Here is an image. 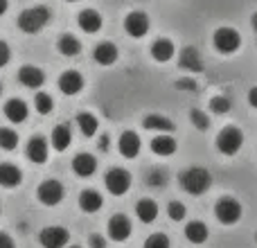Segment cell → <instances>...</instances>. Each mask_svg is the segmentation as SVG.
I'll return each mask as SVG.
<instances>
[{"label": "cell", "instance_id": "6da1fadb", "mask_svg": "<svg viewBox=\"0 0 257 248\" xmlns=\"http://www.w3.org/2000/svg\"><path fill=\"white\" fill-rule=\"evenodd\" d=\"M210 185H212V176L203 167H190L181 174V187L192 196L205 194L210 190Z\"/></svg>", "mask_w": 257, "mask_h": 248}, {"label": "cell", "instance_id": "7a4b0ae2", "mask_svg": "<svg viewBox=\"0 0 257 248\" xmlns=\"http://www.w3.org/2000/svg\"><path fill=\"white\" fill-rule=\"evenodd\" d=\"M50 18H52L50 9L43 7V5H36V7L21 12V16H18V30L25 32V34H39L50 23Z\"/></svg>", "mask_w": 257, "mask_h": 248}, {"label": "cell", "instance_id": "3957f363", "mask_svg": "<svg viewBox=\"0 0 257 248\" xmlns=\"http://www.w3.org/2000/svg\"><path fill=\"white\" fill-rule=\"evenodd\" d=\"M214 214L223 226H232L241 219V203L232 196H221V199L214 203Z\"/></svg>", "mask_w": 257, "mask_h": 248}, {"label": "cell", "instance_id": "277c9868", "mask_svg": "<svg viewBox=\"0 0 257 248\" xmlns=\"http://www.w3.org/2000/svg\"><path fill=\"white\" fill-rule=\"evenodd\" d=\"M241 142H244V136H241L239 129L226 127V129H221L217 136V149L221 151L223 156H235L237 151L241 149Z\"/></svg>", "mask_w": 257, "mask_h": 248}, {"label": "cell", "instance_id": "5b68a950", "mask_svg": "<svg viewBox=\"0 0 257 248\" xmlns=\"http://www.w3.org/2000/svg\"><path fill=\"white\" fill-rule=\"evenodd\" d=\"M212 43L221 54H232V52H237V48L241 45V36H239V32L232 30V27H219V30L214 32Z\"/></svg>", "mask_w": 257, "mask_h": 248}, {"label": "cell", "instance_id": "8992f818", "mask_svg": "<svg viewBox=\"0 0 257 248\" xmlns=\"http://www.w3.org/2000/svg\"><path fill=\"white\" fill-rule=\"evenodd\" d=\"M104 183H106V190L111 192L113 196H122V194H126L128 187H131V174L122 167H113L106 172Z\"/></svg>", "mask_w": 257, "mask_h": 248}, {"label": "cell", "instance_id": "52a82bcc", "mask_svg": "<svg viewBox=\"0 0 257 248\" xmlns=\"http://www.w3.org/2000/svg\"><path fill=\"white\" fill-rule=\"evenodd\" d=\"M70 232L63 226H48L39 232V244L43 248H66Z\"/></svg>", "mask_w": 257, "mask_h": 248}, {"label": "cell", "instance_id": "ba28073f", "mask_svg": "<svg viewBox=\"0 0 257 248\" xmlns=\"http://www.w3.org/2000/svg\"><path fill=\"white\" fill-rule=\"evenodd\" d=\"M36 196H39V201L43 205H57V203H61V199H63V185L59 181H43L39 185V190H36Z\"/></svg>", "mask_w": 257, "mask_h": 248}, {"label": "cell", "instance_id": "9c48e42d", "mask_svg": "<svg viewBox=\"0 0 257 248\" xmlns=\"http://www.w3.org/2000/svg\"><path fill=\"white\" fill-rule=\"evenodd\" d=\"M124 30L131 39H142L149 32V16L145 12H131L124 18Z\"/></svg>", "mask_w": 257, "mask_h": 248}, {"label": "cell", "instance_id": "30bf717a", "mask_svg": "<svg viewBox=\"0 0 257 248\" xmlns=\"http://www.w3.org/2000/svg\"><path fill=\"white\" fill-rule=\"evenodd\" d=\"M131 230H133L131 221H128V217H124V214H113L108 219V237L113 241H126L131 237Z\"/></svg>", "mask_w": 257, "mask_h": 248}, {"label": "cell", "instance_id": "8fae6325", "mask_svg": "<svg viewBox=\"0 0 257 248\" xmlns=\"http://www.w3.org/2000/svg\"><path fill=\"white\" fill-rule=\"evenodd\" d=\"M48 154H50V145L43 136L30 138V142H27V158H30L32 163L43 165L45 160H48Z\"/></svg>", "mask_w": 257, "mask_h": 248}, {"label": "cell", "instance_id": "7c38bea8", "mask_svg": "<svg viewBox=\"0 0 257 248\" xmlns=\"http://www.w3.org/2000/svg\"><path fill=\"white\" fill-rule=\"evenodd\" d=\"M178 66L187 72H201L203 70V59H201V52L192 45L181 50V57H178Z\"/></svg>", "mask_w": 257, "mask_h": 248}, {"label": "cell", "instance_id": "4fadbf2b", "mask_svg": "<svg viewBox=\"0 0 257 248\" xmlns=\"http://www.w3.org/2000/svg\"><path fill=\"white\" fill-rule=\"evenodd\" d=\"M18 81H21L25 88L34 90V88H41V86H43L45 75H43V70L36 66H23L21 70H18Z\"/></svg>", "mask_w": 257, "mask_h": 248}, {"label": "cell", "instance_id": "5bb4252c", "mask_svg": "<svg viewBox=\"0 0 257 248\" xmlns=\"http://www.w3.org/2000/svg\"><path fill=\"white\" fill-rule=\"evenodd\" d=\"M117 57H120V52H117V45L111 43V41H104V43H99L97 48H95V52H93L95 63H99V66H113V63L117 61Z\"/></svg>", "mask_w": 257, "mask_h": 248}, {"label": "cell", "instance_id": "9a60e30c", "mask_svg": "<svg viewBox=\"0 0 257 248\" xmlns=\"http://www.w3.org/2000/svg\"><path fill=\"white\" fill-rule=\"evenodd\" d=\"M59 88H61L63 95H77L84 88V77L77 70H66L59 77Z\"/></svg>", "mask_w": 257, "mask_h": 248}, {"label": "cell", "instance_id": "2e32d148", "mask_svg": "<svg viewBox=\"0 0 257 248\" xmlns=\"http://www.w3.org/2000/svg\"><path fill=\"white\" fill-rule=\"evenodd\" d=\"M27 115H30V108H27V104L23 102V99H7V104H5V117H7L12 124H21L27 120Z\"/></svg>", "mask_w": 257, "mask_h": 248}, {"label": "cell", "instance_id": "e0dca14e", "mask_svg": "<svg viewBox=\"0 0 257 248\" xmlns=\"http://www.w3.org/2000/svg\"><path fill=\"white\" fill-rule=\"evenodd\" d=\"M95 169H97V160H95V156H90V154H77L75 160H72V172L81 178L93 176Z\"/></svg>", "mask_w": 257, "mask_h": 248}, {"label": "cell", "instance_id": "ac0fdd59", "mask_svg": "<svg viewBox=\"0 0 257 248\" xmlns=\"http://www.w3.org/2000/svg\"><path fill=\"white\" fill-rule=\"evenodd\" d=\"M120 154L124 158H136L140 154V138H138L136 131H124L120 136Z\"/></svg>", "mask_w": 257, "mask_h": 248}, {"label": "cell", "instance_id": "d6986e66", "mask_svg": "<svg viewBox=\"0 0 257 248\" xmlns=\"http://www.w3.org/2000/svg\"><path fill=\"white\" fill-rule=\"evenodd\" d=\"M23 181V172L12 163H3L0 165V185L3 187H16Z\"/></svg>", "mask_w": 257, "mask_h": 248}, {"label": "cell", "instance_id": "ffe728a7", "mask_svg": "<svg viewBox=\"0 0 257 248\" xmlns=\"http://www.w3.org/2000/svg\"><path fill=\"white\" fill-rule=\"evenodd\" d=\"M79 27L86 32V34H95V32L102 30V16L95 9H84L79 14Z\"/></svg>", "mask_w": 257, "mask_h": 248}, {"label": "cell", "instance_id": "44dd1931", "mask_svg": "<svg viewBox=\"0 0 257 248\" xmlns=\"http://www.w3.org/2000/svg\"><path fill=\"white\" fill-rule=\"evenodd\" d=\"M102 203H104V199H102V194H99L97 190H84L79 194V208L84 210V212H88V214L97 212V210L102 208Z\"/></svg>", "mask_w": 257, "mask_h": 248}, {"label": "cell", "instance_id": "7402d4cb", "mask_svg": "<svg viewBox=\"0 0 257 248\" xmlns=\"http://www.w3.org/2000/svg\"><path fill=\"white\" fill-rule=\"evenodd\" d=\"M151 151L156 156H172L176 151V140H174L169 133H160L151 140Z\"/></svg>", "mask_w": 257, "mask_h": 248}, {"label": "cell", "instance_id": "603a6c76", "mask_svg": "<svg viewBox=\"0 0 257 248\" xmlns=\"http://www.w3.org/2000/svg\"><path fill=\"white\" fill-rule=\"evenodd\" d=\"M136 214L142 223H154L158 217V203L151 199H142L136 203Z\"/></svg>", "mask_w": 257, "mask_h": 248}, {"label": "cell", "instance_id": "cb8c5ba5", "mask_svg": "<svg viewBox=\"0 0 257 248\" xmlns=\"http://www.w3.org/2000/svg\"><path fill=\"white\" fill-rule=\"evenodd\" d=\"M142 127L149 129V131H160V133H172L174 131V122L165 115H158V113H151L142 120Z\"/></svg>", "mask_w": 257, "mask_h": 248}, {"label": "cell", "instance_id": "d4e9b609", "mask_svg": "<svg viewBox=\"0 0 257 248\" xmlns=\"http://www.w3.org/2000/svg\"><path fill=\"white\" fill-rule=\"evenodd\" d=\"M72 142V131L68 124H59V127H54L52 131V149L57 151H66L68 147H70Z\"/></svg>", "mask_w": 257, "mask_h": 248}, {"label": "cell", "instance_id": "484cf974", "mask_svg": "<svg viewBox=\"0 0 257 248\" xmlns=\"http://www.w3.org/2000/svg\"><path fill=\"white\" fill-rule=\"evenodd\" d=\"M174 43L169 39H158L154 45H151V57L156 59L158 63H165V61H169V59L174 57Z\"/></svg>", "mask_w": 257, "mask_h": 248}, {"label": "cell", "instance_id": "4316f807", "mask_svg": "<svg viewBox=\"0 0 257 248\" xmlns=\"http://www.w3.org/2000/svg\"><path fill=\"white\" fill-rule=\"evenodd\" d=\"M185 237L192 244H203L208 239V226L203 221H190L185 226Z\"/></svg>", "mask_w": 257, "mask_h": 248}, {"label": "cell", "instance_id": "83f0119b", "mask_svg": "<svg viewBox=\"0 0 257 248\" xmlns=\"http://www.w3.org/2000/svg\"><path fill=\"white\" fill-rule=\"evenodd\" d=\"M57 50L63 54V57H77V54L81 52V43H79L77 36L63 34L61 39H59V43H57Z\"/></svg>", "mask_w": 257, "mask_h": 248}, {"label": "cell", "instance_id": "f1b7e54d", "mask_svg": "<svg viewBox=\"0 0 257 248\" xmlns=\"http://www.w3.org/2000/svg\"><path fill=\"white\" fill-rule=\"evenodd\" d=\"M75 122H77L79 131L84 133L86 138H93L95 133H97V117H95L93 113H79Z\"/></svg>", "mask_w": 257, "mask_h": 248}, {"label": "cell", "instance_id": "f546056e", "mask_svg": "<svg viewBox=\"0 0 257 248\" xmlns=\"http://www.w3.org/2000/svg\"><path fill=\"white\" fill-rule=\"evenodd\" d=\"M16 147H18V133L14 131V129L3 127V129H0V149L14 151Z\"/></svg>", "mask_w": 257, "mask_h": 248}, {"label": "cell", "instance_id": "4dcf8cb0", "mask_svg": "<svg viewBox=\"0 0 257 248\" xmlns=\"http://www.w3.org/2000/svg\"><path fill=\"white\" fill-rule=\"evenodd\" d=\"M34 108L39 115H48V113H52V108H54V99L50 97L48 93H36L34 95Z\"/></svg>", "mask_w": 257, "mask_h": 248}, {"label": "cell", "instance_id": "1f68e13d", "mask_svg": "<svg viewBox=\"0 0 257 248\" xmlns=\"http://www.w3.org/2000/svg\"><path fill=\"white\" fill-rule=\"evenodd\" d=\"M167 214H169L172 221H183L185 214H187V208L181 203V201H172V203L167 205Z\"/></svg>", "mask_w": 257, "mask_h": 248}, {"label": "cell", "instance_id": "d6a6232c", "mask_svg": "<svg viewBox=\"0 0 257 248\" xmlns=\"http://www.w3.org/2000/svg\"><path fill=\"white\" fill-rule=\"evenodd\" d=\"M190 120H192V124H194L199 131H208L210 129V117L205 115L203 111H199V108H194V111L190 113Z\"/></svg>", "mask_w": 257, "mask_h": 248}, {"label": "cell", "instance_id": "836d02e7", "mask_svg": "<svg viewBox=\"0 0 257 248\" xmlns=\"http://www.w3.org/2000/svg\"><path fill=\"white\" fill-rule=\"evenodd\" d=\"M145 248H169V237L163 232H154V235L147 237Z\"/></svg>", "mask_w": 257, "mask_h": 248}, {"label": "cell", "instance_id": "e575fe53", "mask_svg": "<svg viewBox=\"0 0 257 248\" xmlns=\"http://www.w3.org/2000/svg\"><path fill=\"white\" fill-rule=\"evenodd\" d=\"M210 108H212V113H219V115H223V113L230 111V99L217 95V97L210 99Z\"/></svg>", "mask_w": 257, "mask_h": 248}, {"label": "cell", "instance_id": "d590c367", "mask_svg": "<svg viewBox=\"0 0 257 248\" xmlns=\"http://www.w3.org/2000/svg\"><path fill=\"white\" fill-rule=\"evenodd\" d=\"M165 183H167V178H165V172H163V169H151V172H149V178H147V185H151V187H163Z\"/></svg>", "mask_w": 257, "mask_h": 248}, {"label": "cell", "instance_id": "8d00e7d4", "mask_svg": "<svg viewBox=\"0 0 257 248\" xmlns=\"http://www.w3.org/2000/svg\"><path fill=\"white\" fill-rule=\"evenodd\" d=\"M9 59H12V50H9V45L5 41H0V68L7 66Z\"/></svg>", "mask_w": 257, "mask_h": 248}, {"label": "cell", "instance_id": "74e56055", "mask_svg": "<svg viewBox=\"0 0 257 248\" xmlns=\"http://www.w3.org/2000/svg\"><path fill=\"white\" fill-rule=\"evenodd\" d=\"M88 246L90 248H106V239H104L102 235H90Z\"/></svg>", "mask_w": 257, "mask_h": 248}, {"label": "cell", "instance_id": "f35d334b", "mask_svg": "<svg viewBox=\"0 0 257 248\" xmlns=\"http://www.w3.org/2000/svg\"><path fill=\"white\" fill-rule=\"evenodd\" d=\"M176 88H181V90H196V81H192V79H178L176 81Z\"/></svg>", "mask_w": 257, "mask_h": 248}, {"label": "cell", "instance_id": "ab89813d", "mask_svg": "<svg viewBox=\"0 0 257 248\" xmlns=\"http://www.w3.org/2000/svg\"><path fill=\"white\" fill-rule=\"evenodd\" d=\"M0 248H16L14 239L7 235V232H0Z\"/></svg>", "mask_w": 257, "mask_h": 248}, {"label": "cell", "instance_id": "60d3db41", "mask_svg": "<svg viewBox=\"0 0 257 248\" xmlns=\"http://www.w3.org/2000/svg\"><path fill=\"white\" fill-rule=\"evenodd\" d=\"M248 104L253 108H257V86L255 88H250V93H248Z\"/></svg>", "mask_w": 257, "mask_h": 248}, {"label": "cell", "instance_id": "b9f144b4", "mask_svg": "<svg viewBox=\"0 0 257 248\" xmlns=\"http://www.w3.org/2000/svg\"><path fill=\"white\" fill-rule=\"evenodd\" d=\"M108 147H111V140H108V136H102V138H99V149L108 151Z\"/></svg>", "mask_w": 257, "mask_h": 248}, {"label": "cell", "instance_id": "7bdbcfd3", "mask_svg": "<svg viewBox=\"0 0 257 248\" xmlns=\"http://www.w3.org/2000/svg\"><path fill=\"white\" fill-rule=\"evenodd\" d=\"M9 9V3L7 0H0V16H5V12Z\"/></svg>", "mask_w": 257, "mask_h": 248}, {"label": "cell", "instance_id": "ee69618b", "mask_svg": "<svg viewBox=\"0 0 257 248\" xmlns=\"http://www.w3.org/2000/svg\"><path fill=\"white\" fill-rule=\"evenodd\" d=\"M250 25H253V30H255V34H257V14H253V21H250Z\"/></svg>", "mask_w": 257, "mask_h": 248}, {"label": "cell", "instance_id": "f6af8a7d", "mask_svg": "<svg viewBox=\"0 0 257 248\" xmlns=\"http://www.w3.org/2000/svg\"><path fill=\"white\" fill-rule=\"evenodd\" d=\"M66 3H79V0H66Z\"/></svg>", "mask_w": 257, "mask_h": 248}, {"label": "cell", "instance_id": "bcb514c9", "mask_svg": "<svg viewBox=\"0 0 257 248\" xmlns=\"http://www.w3.org/2000/svg\"><path fill=\"white\" fill-rule=\"evenodd\" d=\"M0 95H3V84H0Z\"/></svg>", "mask_w": 257, "mask_h": 248}, {"label": "cell", "instance_id": "7dc6e473", "mask_svg": "<svg viewBox=\"0 0 257 248\" xmlns=\"http://www.w3.org/2000/svg\"><path fill=\"white\" fill-rule=\"evenodd\" d=\"M255 241H257V232H255Z\"/></svg>", "mask_w": 257, "mask_h": 248}, {"label": "cell", "instance_id": "c3c4849f", "mask_svg": "<svg viewBox=\"0 0 257 248\" xmlns=\"http://www.w3.org/2000/svg\"><path fill=\"white\" fill-rule=\"evenodd\" d=\"M70 248H79V246H70Z\"/></svg>", "mask_w": 257, "mask_h": 248}]
</instances>
